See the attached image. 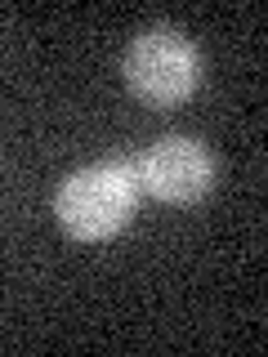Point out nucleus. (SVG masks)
I'll list each match as a JSON object with an SVG mask.
<instances>
[{
	"label": "nucleus",
	"mask_w": 268,
	"mask_h": 357,
	"mask_svg": "<svg viewBox=\"0 0 268 357\" xmlns=\"http://www.w3.org/2000/svg\"><path fill=\"white\" fill-rule=\"evenodd\" d=\"M121 76H126V89L143 107L170 112L193 98V89L201 81V50L184 27L152 22V27L134 31V40L126 45Z\"/></svg>",
	"instance_id": "f03ea898"
},
{
	"label": "nucleus",
	"mask_w": 268,
	"mask_h": 357,
	"mask_svg": "<svg viewBox=\"0 0 268 357\" xmlns=\"http://www.w3.org/2000/svg\"><path fill=\"white\" fill-rule=\"evenodd\" d=\"M139 165V188L161 206H197L215 192L219 161L193 134H165L134 156Z\"/></svg>",
	"instance_id": "7ed1b4c3"
},
{
	"label": "nucleus",
	"mask_w": 268,
	"mask_h": 357,
	"mask_svg": "<svg viewBox=\"0 0 268 357\" xmlns=\"http://www.w3.org/2000/svg\"><path fill=\"white\" fill-rule=\"evenodd\" d=\"M139 165L134 156H103L72 170L54 192V219L72 241H112L139 210Z\"/></svg>",
	"instance_id": "f257e3e1"
}]
</instances>
